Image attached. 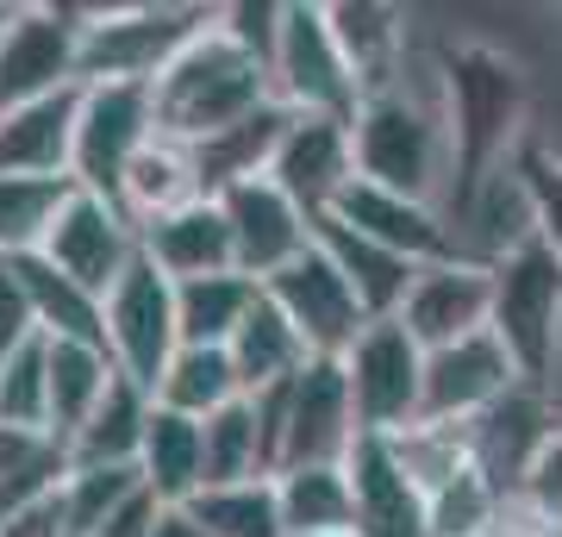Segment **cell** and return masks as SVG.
Instances as JSON below:
<instances>
[{"label":"cell","mask_w":562,"mask_h":537,"mask_svg":"<svg viewBox=\"0 0 562 537\" xmlns=\"http://www.w3.org/2000/svg\"><path fill=\"white\" fill-rule=\"evenodd\" d=\"M262 294L288 313V325L301 332V344L313 357H344V350L369 332V313H362L357 288L344 281V269L325 257L319 244H313L294 269H281L276 281H262Z\"/></svg>","instance_id":"13"},{"label":"cell","mask_w":562,"mask_h":537,"mask_svg":"<svg viewBox=\"0 0 562 537\" xmlns=\"http://www.w3.org/2000/svg\"><path fill=\"white\" fill-rule=\"evenodd\" d=\"M157 100L132 81H81V125H76V169L69 181L101 200H120L132 163L157 144Z\"/></svg>","instance_id":"9"},{"label":"cell","mask_w":562,"mask_h":537,"mask_svg":"<svg viewBox=\"0 0 562 537\" xmlns=\"http://www.w3.org/2000/svg\"><path fill=\"white\" fill-rule=\"evenodd\" d=\"M338 362L362 438H401L425 418V350L401 318H369V332Z\"/></svg>","instance_id":"8"},{"label":"cell","mask_w":562,"mask_h":537,"mask_svg":"<svg viewBox=\"0 0 562 537\" xmlns=\"http://www.w3.org/2000/svg\"><path fill=\"white\" fill-rule=\"evenodd\" d=\"M325 220H344L350 232L375 238L382 250H394V257H406V262H419V269L469 257V250H462V232L450 225V213H443V206L387 194V188H375V181H362V176L350 181V194H344Z\"/></svg>","instance_id":"16"},{"label":"cell","mask_w":562,"mask_h":537,"mask_svg":"<svg viewBox=\"0 0 562 537\" xmlns=\"http://www.w3.org/2000/svg\"><path fill=\"white\" fill-rule=\"evenodd\" d=\"M138 476L162 506H188V500L206 488V425L157 406V413H150V432H144Z\"/></svg>","instance_id":"26"},{"label":"cell","mask_w":562,"mask_h":537,"mask_svg":"<svg viewBox=\"0 0 562 537\" xmlns=\"http://www.w3.org/2000/svg\"><path fill=\"white\" fill-rule=\"evenodd\" d=\"M188 506H194V518L206 525V537H288L276 476L238 481V488H206V494H194Z\"/></svg>","instance_id":"37"},{"label":"cell","mask_w":562,"mask_h":537,"mask_svg":"<svg viewBox=\"0 0 562 537\" xmlns=\"http://www.w3.org/2000/svg\"><path fill=\"white\" fill-rule=\"evenodd\" d=\"M288 537H357V500L344 462H301L276 476Z\"/></svg>","instance_id":"28"},{"label":"cell","mask_w":562,"mask_h":537,"mask_svg":"<svg viewBox=\"0 0 562 537\" xmlns=\"http://www.w3.org/2000/svg\"><path fill=\"white\" fill-rule=\"evenodd\" d=\"M344 476L357 500V537H431V500L401 462L394 438H357Z\"/></svg>","instance_id":"19"},{"label":"cell","mask_w":562,"mask_h":537,"mask_svg":"<svg viewBox=\"0 0 562 537\" xmlns=\"http://www.w3.org/2000/svg\"><path fill=\"white\" fill-rule=\"evenodd\" d=\"M76 125H81V88L7 107L0 113V176L69 181V169H76Z\"/></svg>","instance_id":"20"},{"label":"cell","mask_w":562,"mask_h":537,"mask_svg":"<svg viewBox=\"0 0 562 537\" xmlns=\"http://www.w3.org/2000/svg\"><path fill=\"white\" fill-rule=\"evenodd\" d=\"M450 169H457V157H450L443 107H425L406 88L362 100V113H357V176L362 181L438 206V194L450 188Z\"/></svg>","instance_id":"3"},{"label":"cell","mask_w":562,"mask_h":537,"mask_svg":"<svg viewBox=\"0 0 562 537\" xmlns=\"http://www.w3.org/2000/svg\"><path fill=\"white\" fill-rule=\"evenodd\" d=\"M0 425L50 432V338H25L13 357H0Z\"/></svg>","instance_id":"38"},{"label":"cell","mask_w":562,"mask_h":537,"mask_svg":"<svg viewBox=\"0 0 562 537\" xmlns=\"http://www.w3.org/2000/svg\"><path fill=\"white\" fill-rule=\"evenodd\" d=\"M225 350L238 362L244 400H257V394H269V388H281V381H294L306 362H313V350L301 344V332L288 325V313H281L269 294L250 306V318L238 325V338L225 344Z\"/></svg>","instance_id":"29"},{"label":"cell","mask_w":562,"mask_h":537,"mask_svg":"<svg viewBox=\"0 0 562 537\" xmlns=\"http://www.w3.org/2000/svg\"><path fill=\"white\" fill-rule=\"evenodd\" d=\"M81 88V13L76 7H7L0 25V113L25 100Z\"/></svg>","instance_id":"11"},{"label":"cell","mask_w":562,"mask_h":537,"mask_svg":"<svg viewBox=\"0 0 562 537\" xmlns=\"http://www.w3.org/2000/svg\"><path fill=\"white\" fill-rule=\"evenodd\" d=\"M494 537H562V532H557V525H543L538 513H525L519 500H513V506H506V518H501V532H494Z\"/></svg>","instance_id":"45"},{"label":"cell","mask_w":562,"mask_h":537,"mask_svg":"<svg viewBox=\"0 0 562 537\" xmlns=\"http://www.w3.org/2000/svg\"><path fill=\"white\" fill-rule=\"evenodd\" d=\"M225 206V225H232V250H238V276L250 281H276L281 269L313 250V220H306L294 200L281 194L269 176L257 181H238L220 194Z\"/></svg>","instance_id":"17"},{"label":"cell","mask_w":562,"mask_h":537,"mask_svg":"<svg viewBox=\"0 0 562 537\" xmlns=\"http://www.w3.org/2000/svg\"><path fill=\"white\" fill-rule=\"evenodd\" d=\"M438 107L450 125V225L482 200L494 176H506L525 150V76L494 44H443L438 57Z\"/></svg>","instance_id":"1"},{"label":"cell","mask_w":562,"mask_h":537,"mask_svg":"<svg viewBox=\"0 0 562 537\" xmlns=\"http://www.w3.org/2000/svg\"><path fill=\"white\" fill-rule=\"evenodd\" d=\"M269 88L288 113L301 120H344L357 125L362 113V88L350 76V63L338 51L331 13L301 0V7H281V32H276V57H269Z\"/></svg>","instance_id":"7"},{"label":"cell","mask_w":562,"mask_h":537,"mask_svg":"<svg viewBox=\"0 0 562 537\" xmlns=\"http://www.w3.org/2000/svg\"><path fill=\"white\" fill-rule=\"evenodd\" d=\"M262 300V281L250 276H201V281H176V313H181V344H206L225 350L238 338V325L250 318V306Z\"/></svg>","instance_id":"33"},{"label":"cell","mask_w":562,"mask_h":537,"mask_svg":"<svg viewBox=\"0 0 562 537\" xmlns=\"http://www.w3.org/2000/svg\"><path fill=\"white\" fill-rule=\"evenodd\" d=\"M331 32H338V51L357 76L362 100L394 94L406 88V13L401 7H382V0H331Z\"/></svg>","instance_id":"22"},{"label":"cell","mask_w":562,"mask_h":537,"mask_svg":"<svg viewBox=\"0 0 562 537\" xmlns=\"http://www.w3.org/2000/svg\"><path fill=\"white\" fill-rule=\"evenodd\" d=\"M519 188H525V206H531V232H538L562 262V157L543 150V144H525L519 150Z\"/></svg>","instance_id":"41"},{"label":"cell","mask_w":562,"mask_h":537,"mask_svg":"<svg viewBox=\"0 0 562 537\" xmlns=\"http://www.w3.org/2000/svg\"><path fill=\"white\" fill-rule=\"evenodd\" d=\"M81 13V81H150L206 32L213 7L138 0V7H76Z\"/></svg>","instance_id":"5"},{"label":"cell","mask_w":562,"mask_h":537,"mask_svg":"<svg viewBox=\"0 0 562 537\" xmlns=\"http://www.w3.org/2000/svg\"><path fill=\"white\" fill-rule=\"evenodd\" d=\"M519 506L562 532V425L550 432V444H543L538 462H531V476H525V488H519Z\"/></svg>","instance_id":"42"},{"label":"cell","mask_w":562,"mask_h":537,"mask_svg":"<svg viewBox=\"0 0 562 537\" xmlns=\"http://www.w3.org/2000/svg\"><path fill=\"white\" fill-rule=\"evenodd\" d=\"M150 537H206V525L194 518V506H157Z\"/></svg>","instance_id":"44"},{"label":"cell","mask_w":562,"mask_h":537,"mask_svg":"<svg viewBox=\"0 0 562 537\" xmlns=\"http://www.w3.org/2000/svg\"><path fill=\"white\" fill-rule=\"evenodd\" d=\"M262 476H276V462H269L257 400H232L225 413L206 418V488H238V481H262Z\"/></svg>","instance_id":"35"},{"label":"cell","mask_w":562,"mask_h":537,"mask_svg":"<svg viewBox=\"0 0 562 537\" xmlns=\"http://www.w3.org/2000/svg\"><path fill=\"white\" fill-rule=\"evenodd\" d=\"M150 100H157L162 138L201 150V144L225 138L232 125L257 120L262 107L276 100V88H269V63L232 38L220 25V7H213V20H206L201 38L150 81Z\"/></svg>","instance_id":"2"},{"label":"cell","mask_w":562,"mask_h":537,"mask_svg":"<svg viewBox=\"0 0 562 537\" xmlns=\"http://www.w3.org/2000/svg\"><path fill=\"white\" fill-rule=\"evenodd\" d=\"M494 269V338L513 357L525 388H550L562 362V262L531 232L487 262Z\"/></svg>","instance_id":"4"},{"label":"cell","mask_w":562,"mask_h":537,"mask_svg":"<svg viewBox=\"0 0 562 537\" xmlns=\"http://www.w3.org/2000/svg\"><path fill=\"white\" fill-rule=\"evenodd\" d=\"M76 181H38V176H0V257L20 262L38 257L50 225H57L63 200Z\"/></svg>","instance_id":"36"},{"label":"cell","mask_w":562,"mask_h":537,"mask_svg":"<svg viewBox=\"0 0 562 537\" xmlns=\"http://www.w3.org/2000/svg\"><path fill=\"white\" fill-rule=\"evenodd\" d=\"M25 338H38V318H32V300H25L20 262L0 257V357H13Z\"/></svg>","instance_id":"43"},{"label":"cell","mask_w":562,"mask_h":537,"mask_svg":"<svg viewBox=\"0 0 562 537\" xmlns=\"http://www.w3.org/2000/svg\"><path fill=\"white\" fill-rule=\"evenodd\" d=\"M176 350H181L176 281L162 276L150 257H138L106 294V357H113V369L125 381L157 394V381L176 362Z\"/></svg>","instance_id":"10"},{"label":"cell","mask_w":562,"mask_h":537,"mask_svg":"<svg viewBox=\"0 0 562 537\" xmlns=\"http://www.w3.org/2000/svg\"><path fill=\"white\" fill-rule=\"evenodd\" d=\"M257 418H262V438H269L276 476L301 469V462H344L350 444L362 438L338 357H313L294 381L257 394Z\"/></svg>","instance_id":"6"},{"label":"cell","mask_w":562,"mask_h":537,"mask_svg":"<svg viewBox=\"0 0 562 537\" xmlns=\"http://www.w3.org/2000/svg\"><path fill=\"white\" fill-rule=\"evenodd\" d=\"M0 25H7V7H0Z\"/></svg>","instance_id":"46"},{"label":"cell","mask_w":562,"mask_h":537,"mask_svg":"<svg viewBox=\"0 0 562 537\" xmlns=\"http://www.w3.org/2000/svg\"><path fill=\"white\" fill-rule=\"evenodd\" d=\"M20 281H25V300H32V318H38V338L106 344V300L101 294H88L81 281H69L44 257H20Z\"/></svg>","instance_id":"31"},{"label":"cell","mask_w":562,"mask_h":537,"mask_svg":"<svg viewBox=\"0 0 562 537\" xmlns=\"http://www.w3.org/2000/svg\"><path fill=\"white\" fill-rule=\"evenodd\" d=\"M144 257L157 262L169 281H201V276H232L238 269V250H232V225H225V206L213 194L181 206L169 220L144 225Z\"/></svg>","instance_id":"23"},{"label":"cell","mask_w":562,"mask_h":537,"mask_svg":"<svg viewBox=\"0 0 562 537\" xmlns=\"http://www.w3.org/2000/svg\"><path fill=\"white\" fill-rule=\"evenodd\" d=\"M506 506H513V500L469 462L462 476H450L438 494H431V537H494Z\"/></svg>","instance_id":"39"},{"label":"cell","mask_w":562,"mask_h":537,"mask_svg":"<svg viewBox=\"0 0 562 537\" xmlns=\"http://www.w3.org/2000/svg\"><path fill=\"white\" fill-rule=\"evenodd\" d=\"M138 494H144L138 469H69V481H63V537L101 532L106 518L132 506Z\"/></svg>","instance_id":"40"},{"label":"cell","mask_w":562,"mask_h":537,"mask_svg":"<svg viewBox=\"0 0 562 537\" xmlns=\"http://www.w3.org/2000/svg\"><path fill=\"white\" fill-rule=\"evenodd\" d=\"M550 406H543V388H513L501 406H487L475 425H469V457L482 469L506 500H519L525 476H531V462L538 450L550 444Z\"/></svg>","instance_id":"21"},{"label":"cell","mask_w":562,"mask_h":537,"mask_svg":"<svg viewBox=\"0 0 562 537\" xmlns=\"http://www.w3.org/2000/svg\"><path fill=\"white\" fill-rule=\"evenodd\" d=\"M513 388H525V381L494 332L450 344V350H425V425H475Z\"/></svg>","instance_id":"18"},{"label":"cell","mask_w":562,"mask_h":537,"mask_svg":"<svg viewBox=\"0 0 562 537\" xmlns=\"http://www.w3.org/2000/svg\"><path fill=\"white\" fill-rule=\"evenodd\" d=\"M269 181L301 206L306 220L319 225L325 213L350 194V181H357V125L301 120V113H294L288 132H281L276 163H269Z\"/></svg>","instance_id":"15"},{"label":"cell","mask_w":562,"mask_h":537,"mask_svg":"<svg viewBox=\"0 0 562 537\" xmlns=\"http://www.w3.org/2000/svg\"><path fill=\"white\" fill-rule=\"evenodd\" d=\"M113 381H120V369H113V357H106V344L50 338V432L69 444L81 425L94 418V406L113 394Z\"/></svg>","instance_id":"32"},{"label":"cell","mask_w":562,"mask_h":537,"mask_svg":"<svg viewBox=\"0 0 562 537\" xmlns=\"http://www.w3.org/2000/svg\"><path fill=\"white\" fill-rule=\"evenodd\" d=\"M401 325L413 332L419 350H450V344L482 338L494 325V269H487V257H457L419 269V281L401 306Z\"/></svg>","instance_id":"14"},{"label":"cell","mask_w":562,"mask_h":537,"mask_svg":"<svg viewBox=\"0 0 562 537\" xmlns=\"http://www.w3.org/2000/svg\"><path fill=\"white\" fill-rule=\"evenodd\" d=\"M38 257L50 269H63L69 281H81L88 294L106 300L113 281L144 257V232L132 225V213H125L120 200L69 188V200H63V213H57V225H50V238H44Z\"/></svg>","instance_id":"12"},{"label":"cell","mask_w":562,"mask_h":537,"mask_svg":"<svg viewBox=\"0 0 562 537\" xmlns=\"http://www.w3.org/2000/svg\"><path fill=\"white\" fill-rule=\"evenodd\" d=\"M232 400H244L238 362H232V350H206V344H181L176 362L157 381V406H169L181 418H201V425L213 413H225Z\"/></svg>","instance_id":"34"},{"label":"cell","mask_w":562,"mask_h":537,"mask_svg":"<svg viewBox=\"0 0 562 537\" xmlns=\"http://www.w3.org/2000/svg\"><path fill=\"white\" fill-rule=\"evenodd\" d=\"M69 469H76V457H69V444L57 432H13V425H0V525L44 506V500H57Z\"/></svg>","instance_id":"27"},{"label":"cell","mask_w":562,"mask_h":537,"mask_svg":"<svg viewBox=\"0 0 562 537\" xmlns=\"http://www.w3.org/2000/svg\"><path fill=\"white\" fill-rule=\"evenodd\" d=\"M194 200H206L201 163H194L188 144H169V138L150 144V150L132 163V176H125V188H120V206L132 213L138 232L157 225V220H169V213H181V206H194Z\"/></svg>","instance_id":"30"},{"label":"cell","mask_w":562,"mask_h":537,"mask_svg":"<svg viewBox=\"0 0 562 537\" xmlns=\"http://www.w3.org/2000/svg\"><path fill=\"white\" fill-rule=\"evenodd\" d=\"M150 413H157V394L120 376V381H113V394L94 406V418H88L76 438H69L76 469H138Z\"/></svg>","instance_id":"25"},{"label":"cell","mask_w":562,"mask_h":537,"mask_svg":"<svg viewBox=\"0 0 562 537\" xmlns=\"http://www.w3.org/2000/svg\"><path fill=\"white\" fill-rule=\"evenodd\" d=\"M313 244H319L325 257L344 269V281H350L357 300H362V313H369V318H401L406 294H413V281H419V262L382 250L375 238L350 232L344 220H319V225H313Z\"/></svg>","instance_id":"24"}]
</instances>
